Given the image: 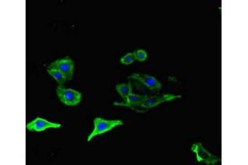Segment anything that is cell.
Returning <instances> with one entry per match:
<instances>
[{
    "label": "cell",
    "mask_w": 248,
    "mask_h": 165,
    "mask_svg": "<svg viewBox=\"0 0 248 165\" xmlns=\"http://www.w3.org/2000/svg\"><path fill=\"white\" fill-rule=\"evenodd\" d=\"M129 79L134 80L136 85L141 90H147L149 91H160L161 90V84L156 78L153 76L144 74H133L128 77Z\"/></svg>",
    "instance_id": "cell-1"
},
{
    "label": "cell",
    "mask_w": 248,
    "mask_h": 165,
    "mask_svg": "<svg viewBox=\"0 0 248 165\" xmlns=\"http://www.w3.org/2000/svg\"><path fill=\"white\" fill-rule=\"evenodd\" d=\"M93 125L94 128L91 134L88 136V141H91L97 135L109 132L116 126L124 125V122L121 120H104L102 118H97L93 120Z\"/></svg>",
    "instance_id": "cell-2"
},
{
    "label": "cell",
    "mask_w": 248,
    "mask_h": 165,
    "mask_svg": "<svg viewBox=\"0 0 248 165\" xmlns=\"http://www.w3.org/2000/svg\"><path fill=\"white\" fill-rule=\"evenodd\" d=\"M181 95H172V94H159V95L151 96L147 97L141 102V104L135 106H131V108L136 110L137 108H145V109H152L153 107L157 106L159 104L166 102H171L176 98H181Z\"/></svg>",
    "instance_id": "cell-3"
},
{
    "label": "cell",
    "mask_w": 248,
    "mask_h": 165,
    "mask_svg": "<svg viewBox=\"0 0 248 165\" xmlns=\"http://www.w3.org/2000/svg\"><path fill=\"white\" fill-rule=\"evenodd\" d=\"M57 93L60 101L66 106H76L81 101V93L71 89L58 86L57 88Z\"/></svg>",
    "instance_id": "cell-4"
},
{
    "label": "cell",
    "mask_w": 248,
    "mask_h": 165,
    "mask_svg": "<svg viewBox=\"0 0 248 165\" xmlns=\"http://www.w3.org/2000/svg\"><path fill=\"white\" fill-rule=\"evenodd\" d=\"M48 70H57L62 72L68 81L73 78L74 61L70 57L57 60L48 66Z\"/></svg>",
    "instance_id": "cell-5"
},
{
    "label": "cell",
    "mask_w": 248,
    "mask_h": 165,
    "mask_svg": "<svg viewBox=\"0 0 248 165\" xmlns=\"http://www.w3.org/2000/svg\"><path fill=\"white\" fill-rule=\"evenodd\" d=\"M192 151L195 152L198 162L205 163L207 165H215L220 162V159L214 154H210L203 148L201 143H197L192 146Z\"/></svg>",
    "instance_id": "cell-6"
},
{
    "label": "cell",
    "mask_w": 248,
    "mask_h": 165,
    "mask_svg": "<svg viewBox=\"0 0 248 165\" xmlns=\"http://www.w3.org/2000/svg\"><path fill=\"white\" fill-rule=\"evenodd\" d=\"M62 126L61 124L54 123L49 120H45L43 118H37L31 122L27 124L26 127L31 132H43L46 129H57L60 128Z\"/></svg>",
    "instance_id": "cell-7"
},
{
    "label": "cell",
    "mask_w": 248,
    "mask_h": 165,
    "mask_svg": "<svg viewBox=\"0 0 248 165\" xmlns=\"http://www.w3.org/2000/svg\"><path fill=\"white\" fill-rule=\"evenodd\" d=\"M146 98H147V96L137 95V94H134L132 92L127 97V103H122V104L114 103V105L115 106H128V107L135 106L141 104V102L143 101Z\"/></svg>",
    "instance_id": "cell-8"
},
{
    "label": "cell",
    "mask_w": 248,
    "mask_h": 165,
    "mask_svg": "<svg viewBox=\"0 0 248 165\" xmlns=\"http://www.w3.org/2000/svg\"><path fill=\"white\" fill-rule=\"evenodd\" d=\"M116 90L119 92L122 98L124 99V103H127V97L130 93H132V90H133L131 83L127 84H119L116 86Z\"/></svg>",
    "instance_id": "cell-9"
},
{
    "label": "cell",
    "mask_w": 248,
    "mask_h": 165,
    "mask_svg": "<svg viewBox=\"0 0 248 165\" xmlns=\"http://www.w3.org/2000/svg\"><path fill=\"white\" fill-rule=\"evenodd\" d=\"M47 72L50 75L52 76L57 80V83L59 84V86H63L65 84L66 80H67L65 75L62 72H60L59 70H47Z\"/></svg>",
    "instance_id": "cell-10"
},
{
    "label": "cell",
    "mask_w": 248,
    "mask_h": 165,
    "mask_svg": "<svg viewBox=\"0 0 248 165\" xmlns=\"http://www.w3.org/2000/svg\"><path fill=\"white\" fill-rule=\"evenodd\" d=\"M135 54L133 52V53H127L126 56H124V57L120 60V62H121L123 64L128 65V64H133V62L135 61Z\"/></svg>",
    "instance_id": "cell-11"
},
{
    "label": "cell",
    "mask_w": 248,
    "mask_h": 165,
    "mask_svg": "<svg viewBox=\"0 0 248 165\" xmlns=\"http://www.w3.org/2000/svg\"><path fill=\"white\" fill-rule=\"evenodd\" d=\"M134 54H135L136 60L142 62L147 59V51H144V50H138L134 52Z\"/></svg>",
    "instance_id": "cell-12"
}]
</instances>
